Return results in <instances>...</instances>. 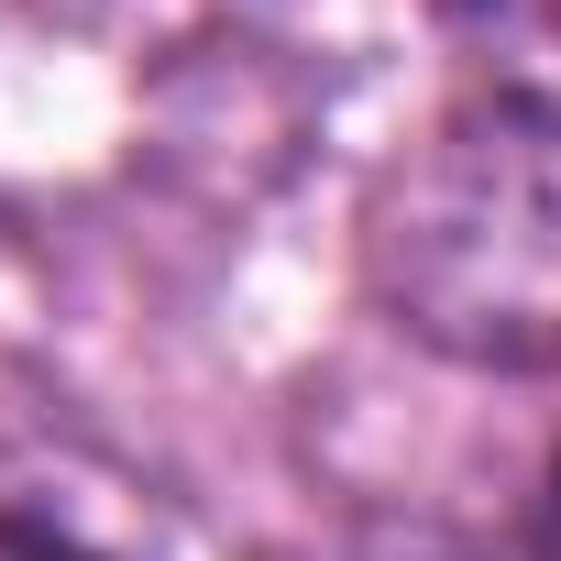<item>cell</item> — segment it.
<instances>
[{
	"mask_svg": "<svg viewBox=\"0 0 561 561\" xmlns=\"http://www.w3.org/2000/svg\"><path fill=\"white\" fill-rule=\"evenodd\" d=\"M364 287L473 375H561V111L451 100L364 198Z\"/></svg>",
	"mask_w": 561,
	"mask_h": 561,
	"instance_id": "obj_1",
	"label": "cell"
},
{
	"mask_svg": "<svg viewBox=\"0 0 561 561\" xmlns=\"http://www.w3.org/2000/svg\"><path fill=\"white\" fill-rule=\"evenodd\" d=\"M0 561H176V528L89 440H0Z\"/></svg>",
	"mask_w": 561,
	"mask_h": 561,
	"instance_id": "obj_2",
	"label": "cell"
},
{
	"mask_svg": "<svg viewBox=\"0 0 561 561\" xmlns=\"http://www.w3.org/2000/svg\"><path fill=\"white\" fill-rule=\"evenodd\" d=\"M440 12L484 56V89H517V100L561 111V0H440Z\"/></svg>",
	"mask_w": 561,
	"mask_h": 561,
	"instance_id": "obj_3",
	"label": "cell"
},
{
	"mask_svg": "<svg viewBox=\"0 0 561 561\" xmlns=\"http://www.w3.org/2000/svg\"><path fill=\"white\" fill-rule=\"evenodd\" d=\"M45 12H78V23H198L220 0H45Z\"/></svg>",
	"mask_w": 561,
	"mask_h": 561,
	"instance_id": "obj_4",
	"label": "cell"
},
{
	"mask_svg": "<svg viewBox=\"0 0 561 561\" xmlns=\"http://www.w3.org/2000/svg\"><path fill=\"white\" fill-rule=\"evenodd\" d=\"M331 561H484V550H451V539H353V550H331ZM528 561V550H517Z\"/></svg>",
	"mask_w": 561,
	"mask_h": 561,
	"instance_id": "obj_5",
	"label": "cell"
},
{
	"mask_svg": "<svg viewBox=\"0 0 561 561\" xmlns=\"http://www.w3.org/2000/svg\"><path fill=\"white\" fill-rule=\"evenodd\" d=\"M528 561H561V451H550V484H539V517H528Z\"/></svg>",
	"mask_w": 561,
	"mask_h": 561,
	"instance_id": "obj_6",
	"label": "cell"
}]
</instances>
